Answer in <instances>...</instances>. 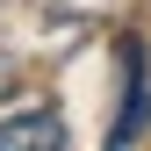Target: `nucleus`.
Masks as SVG:
<instances>
[{
	"label": "nucleus",
	"mask_w": 151,
	"mask_h": 151,
	"mask_svg": "<svg viewBox=\"0 0 151 151\" xmlns=\"http://www.w3.org/2000/svg\"><path fill=\"white\" fill-rule=\"evenodd\" d=\"M65 144V115L50 101L22 108V115H0V151H58Z\"/></svg>",
	"instance_id": "f257e3e1"
},
{
	"label": "nucleus",
	"mask_w": 151,
	"mask_h": 151,
	"mask_svg": "<svg viewBox=\"0 0 151 151\" xmlns=\"http://www.w3.org/2000/svg\"><path fill=\"white\" fill-rule=\"evenodd\" d=\"M122 72H129V93H122V115L115 129H108V144H137L144 137V122H151V86H144V50H137V36H122Z\"/></svg>",
	"instance_id": "f03ea898"
}]
</instances>
